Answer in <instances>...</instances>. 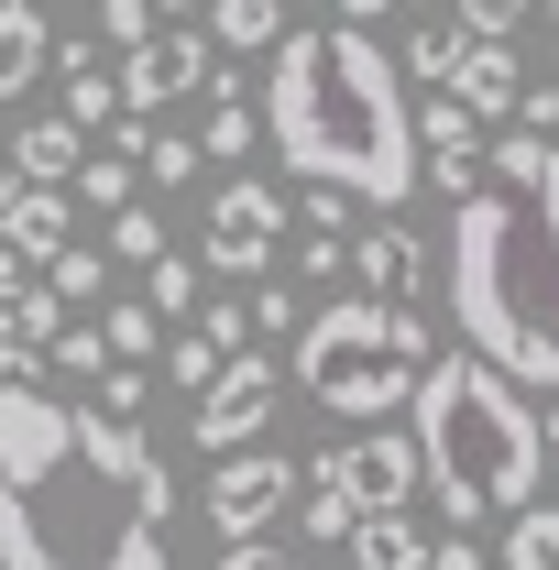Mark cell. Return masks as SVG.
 Instances as JSON below:
<instances>
[{
	"label": "cell",
	"instance_id": "6da1fadb",
	"mask_svg": "<svg viewBox=\"0 0 559 570\" xmlns=\"http://www.w3.org/2000/svg\"><path fill=\"white\" fill-rule=\"evenodd\" d=\"M0 570H176L165 450L45 384H0Z\"/></svg>",
	"mask_w": 559,
	"mask_h": 570
},
{
	"label": "cell",
	"instance_id": "7a4b0ae2",
	"mask_svg": "<svg viewBox=\"0 0 559 570\" xmlns=\"http://www.w3.org/2000/svg\"><path fill=\"white\" fill-rule=\"evenodd\" d=\"M264 142L307 187H341L351 209H373V219H395L428 187L406 56H384V33H351V22H296L275 45V67H264Z\"/></svg>",
	"mask_w": 559,
	"mask_h": 570
},
{
	"label": "cell",
	"instance_id": "3957f363",
	"mask_svg": "<svg viewBox=\"0 0 559 570\" xmlns=\"http://www.w3.org/2000/svg\"><path fill=\"white\" fill-rule=\"evenodd\" d=\"M493 187L450 209V330L516 395H559V142L504 132Z\"/></svg>",
	"mask_w": 559,
	"mask_h": 570
},
{
	"label": "cell",
	"instance_id": "277c9868",
	"mask_svg": "<svg viewBox=\"0 0 559 570\" xmlns=\"http://www.w3.org/2000/svg\"><path fill=\"white\" fill-rule=\"evenodd\" d=\"M406 439H418V472H428V504L461 515V527H516L538 515V483H549V439H538V406L472 362L461 341L428 362L418 406H406Z\"/></svg>",
	"mask_w": 559,
	"mask_h": 570
},
{
	"label": "cell",
	"instance_id": "5b68a950",
	"mask_svg": "<svg viewBox=\"0 0 559 570\" xmlns=\"http://www.w3.org/2000/svg\"><path fill=\"white\" fill-rule=\"evenodd\" d=\"M439 352H450V341H428V307L330 296V307H307V330H296V384H307V406L373 428V417H395V406H418V384H428Z\"/></svg>",
	"mask_w": 559,
	"mask_h": 570
},
{
	"label": "cell",
	"instance_id": "8992f818",
	"mask_svg": "<svg viewBox=\"0 0 559 570\" xmlns=\"http://www.w3.org/2000/svg\"><path fill=\"white\" fill-rule=\"evenodd\" d=\"M418 439L406 428H362V439H330L318 461H307V494H341L351 515H406L418 504Z\"/></svg>",
	"mask_w": 559,
	"mask_h": 570
},
{
	"label": "cell",
	"instance_id": "52a82bcc",
	"mask_svg": "<svg viewBox=\"0 0 559 570\" xmlns=\"http://www.w3.org/2000/svg\"><path fill=\"white\" fill-rule=\"evenodd\" d=\"M296 504H307V461H285V450H242V461H219V472H209L219 549H264L275 527H296Z\"/></svg>",
	"mask_w": 559,
	"mask_h": 570
},
{
	"label": "cell",
	"instance_id": "ba28073f",
	"mask_svg": "<svg viewBox=\"0 0 559 570\" xmlns=\"http://www.w3.org/2000/svg\"><path fill=\"white\" fill-rule=\"evenodd\" d=\"M285 230H296V209H285L275 187H264V176H231V187L209 198V242H198V253H209L231 285H275Z\"/></svg>",
	"mask_w": 559,
	"mask_h": 570
},
{
	"label": "cell",
	"instance_id": "9c48e42d",
	"mask_svg": "<svg viewBox=\"0 0 559 570\" xmlns=\"http://www.w3.org/2000/svg\"><path fill=\"white\" fill-rule=\"evenodd\" d=\"M121 121H154V110H165V99H198V88H231V77L209 67V22H187V11H165V33H154V45H143V56H121Z\"/></svg>",
	"mask_w": 559,
	"mask_h": 570
},
{
	"label": "cell",
	"instance_id": "30bf717a",
	"mask_svg": "<svg viewBox=\"0 0 559 570\" xmlns=\"http://www.w3.org/2000/svg\"><path fill=\"white\" fill-rule=\"evenodd\" d=\"M275 395H285V373H275L264 352H242V362L209 384V395L187 406V439H198L209 461H242V450H264V428H275Z\"/></svg>",
	"mask_w": 559,
	"mask_h": 570
},
{
	"label": "cell",
	"instance_id": "8fae6325",
	"mask_svg": "<svg viewBox=\"0 0 559 570\" xmlns=\"http://www.w3.org/2000/svg\"><path fill=\"white\" fill-rule=\"evenodd\" d=\"M351 296H373V307H428V242L406 219L351 230Z\"/></svg>",
	"mask_w": 559,
	"mask_h": 570
},
{
	"label": "cell",
	"instance_id": "7c38bea8",
	"mask_svg": "<svg viewBox=\"0 0 559 570\" xmlns=\"http://www.w3.org/2000/svg\"><path fill=\"white\" fill-rule=\"evenodd\" d=\"M11 176L67 198L77 176H88V132H77V121H22V132H11Z\"/></svg>",
	"mask_w": 559,
	"mask_h": 570
},
{
	"label": "cell",
	"instance_id": "4fadbf2b",
	"mask_svg": "<svg viewBox=\"0 0 559 570\" xmlns=\"http://www.w3.org/2000/svg\"><path fill=\"white\" fill-rule=\"evenodd\" d=\"M450 99H461L472 121H504V132H516V99H527V77H516V56H504V45H472V56L450 67Z\"/></svg>",
	"mask_w": 559,
	"mask_h": 570
},
{
	"label": "cell",
	"instance_id": "5bb4252c",
	"mask_svg": "<svg viewBox=\"0 0 559 570\" xmlns=\"http://www.w3.org/2000/svg\"><path fill=\"white\" fill-rule=\"evenodd\" d=\"M45 67H56V22H45L33 0H0V110H11Z\"/></svg>",
	"mask_w": 559,
	"mask_h": 570
},
{
	"label": "cell",
	"instance_id": "9a60e30c",
	"mask_svg": "<svg viewBox=\"0 0 559 570\" xmlns=\"http://www.w3.org/2000/svg\"><path fill=\"white\" fill-rule=\"evenodd\" d=\"M0 242H11L22 264H56V253H67V198H56V187H22V198L0 209Z\"/></svg>",
	"mask_w": 559,
	"mask_h": 570
},
{
	"label": "cell",
	"instance_id": "2e32d148",
	"mask_svg": "<svg viewBox=\"0 0 559 570\" xmlns=\"http://www.w3.org/2000/svg\"><path fill=\"white\" fill-rule=\"evenodd\" d=\"M428 549L439 538H428L418 515H362L351 527V570H428Z\"/></svg>",
	"mask_w": 559,
	"mask_h": 570
},
{
	"label": "cell",
	"instance_id": "e0dca14e",
	"mask_svg": "<svg viewBox=\"0 0 559 570\" xmlns=\"http://www.w3.org/2000/svg\"><path fill=\"white\" fill-rule=\"evenodd\" d=\"M285 33H296V22H285L275 0H219V11H209V45H231V56H264V67H275Z\"/></svg>",
	"mask_w": 559,
	"mask_h": 570
},
{
	"label": "cell",
	"instance_id": "ac0fdd59",
	"mask_svg": "<svg viewBox=\"0 0 559 570\" xmlns=\"http://www.w3.org/2000/svg\"><path fill=\"white\" fill-rule=\"evenodd\" d=\"M253 142H264V99L219 88V99H209V121H198V154H209V165H242Z\"/></svg>",
	"mask_w": 559,
	"mask_h": 570
},
{
	"label": "cell",
	"instance_id": "d6986e66",
	"mask_svg": "<svg viewBox=\"0 0 559 570\" xmlns=\"http://www.w3.org/2000/svg\"><path fill=\"white\" fill-rule=\"evenodd\" d=\"M472 56V22L461 11H439V22H418L406 33V77H428V88H450V67Z\"/></svg>",
	"mask_w": 559,
	"mask_h": 570
},
{
	"label": "cell",
	"instance_id": "ffe728a7",
	"mask_svg": "<svg viewBox=\"0 0 559 570\" xmlns=\"http://www.w3.org/2000/svg\"><path fill=\"white\" fill-rule=\"evenodd\" d=\"M99 341H110V362H121V373H143V362H165V318H154V307H110V318H99Z\"/></svg>",
	"mask_w": 559,
	"mask_h": 570
},
{
	"label": "cell",
	"instance_id": "44dd1931",
	"mask_svg": "<svg viewBox=\"0 0 559 570\" xmlns=\"http://www.w3.org/2000/svg\"><path fill=\"white\" fill-rule=\"evenodd\" d=\"M143 307H154L165 330H176V318H198V307H209V296H198V264H187V253H165V264L143 275Z\"/></svg>",
	"mask_w": 559,
	"mask_h": 570
},
{
	"label": "cell",
	"instance_id": "7402d4cb",
	"mask_svg": "<svg viewBox=\"0 0 559 570\" xmlns=\"http://www.w3.org/2000/svg\"><path fill=\"white\" fill-rule=\"evenodd\" d=\"M219 373H231V352H209V341H198V330H176V341H165V384H176V395H187V406H198V395H209Z\"/></svg>",
	"mask_w": 559,
	"mask_h": 570
},
{
	"label": "cell",
	"instance_id": "603a6c76",
	"mask_svg": "<svg viewBox=\"0 0 559 570\" xmlns=\"http://www.w3.org/2000/svg\"><path fill=\"white\" fill-rule=\"evenodd\" d=\"M493 570H559V504L516 515V527H504V560H493Z\"/></svg>",
	"mask_w": 559,
	"mask_h": 570
},
{
	"label": "cell",
	"instance_id": "cb8c5ba5",
	"mask_svg": "<svg viewBox=\"0 0 559 570\" xmlns=\"http://www.w3.org/2000/svg\"><path fill=\"white\" fill-rule=\"evenodd\" d=\"M45 373H67V384H110V341H99V318H77L67 341L45 352Z\"/></svg>",
	"mask_w": 559,
	"mask_h": 570
},
{
	"label": "cell",
	"instance_id": "d4e9b609",
	"mask_svg": "<svg viewBox=\"0 0 559 570\" xmlns=\"http://www.w3.org/2000/svg\"><path fill=\"white\" fill-rule=\"evenodd\" d=\"M45 285H56V307H88V296H99V285H110V264H99V253H88V242H67V253H56V264H45Z\"/></svg>",
	"mask_w": 559,
	"mask_h": 570
},
{
	"label": "cell",
	"instance_id": "484cf974",
	"mask_svg": "<svg viewBox=\"0 0 559 570\" xmlns=\"http://www.w3.org/2000/svg\"><path fill=\"white\" fill-rule=\"evenodd\" d=\"M351 219L362 209H351L341 187H296V242H351Z\"/></svg>",
	"mask_w": 559,
	"mask_h": 570
},
{
	"label": "cell",
	"instance_id": "4316f807",
	"mask_svg": "<svg viewBox=\"0 0 559 570\" xmlns=\"http://www.w3.org/2000/svg\"><path fill=\"white\" fill-rule=\"evenodd\" d=\"M154 33H165V22H154V11H143V0H110V11H99V22H88V45H110V56H143V45H154Z\"/></svg>",
	"mask_w": 559,
	"mask_h": 570
},
{
	"label": "cell",
	"instance_id": "83f0119b",
	"mask_svg": "<svg viewBox=\"0 0 559 570\" xmlns=\"http://www.w3.org/2000/svg\"><path fill=\"white\" fill-rule=\"evenodd\" d=\"M110 253H121V264H143V275H154V264H165L176 242H165V219H154V209H121V219H110Z\"/></svg>",
	"mask_w": 559,
	"mask_h": 570
},
{
	"label": "cell",
	"instance_id": "f1b7e54d",
	"mask_svg": "<svg viewBox=\"0 0 559 570\" xmlns=\"http://www.w3.org/2000/svg\"><path fill=\"white\" fill-rule=\"evenodd\" d=\"M351 527H362V515H351L341 494H307V504H296V538H307V549H351Z\"/></svg>",
	"mask_w": 559,
	"mask_h": 570
},
{
	"label": "cell",
	"instance_id": "f546056e",
	"mask_svg": "<svg viewBox=\"0 0 559 570\" xmlns=\"http://www.w3.org/2000/svg\"><path fill=\"white\" fill-rule=\"evenodd\" d=\"M77 198H88V209H133V165H121V154H88V176H77Z\"/></svg>",
	"mask_w": 559,
	"mask_h": 570
},
{
	"label": "cell",
	"instance_id": "4dcf8cb0",
	"mask_svg": "<svg viewBox=\"0 0 559 570\" xmlns=\"http://www.w3.org/2000/svg\"><path fill=\"white\" fill-rule=\"evenodd\" d=\"M198 165H209L198 142H187V132H165V121H154V154H143V176H154V187H187Z\"/></svg>",
	"mask_w": 559,
	"mask_h": 570
},
{
	"label": "cell",
	"instance_id": "1f68e13d",
	"mask_svg": "<svg viewBox=\"0 0 559 570\" xmlns=\"http://www.w3.org/2000/svg\"><path fill=\"white\" fill-rule=\"evenodd\" d=\"M253 330H275V341H296V330H307L296 285H253Z\"/></svg>",
	"mask_w": 559,
	"mask_h": 570
},
{
	"label": "cell",
	"instance_id": "d6a6232c",
	"mask_svg": "<svg viewBox=\"0 0 559 570\" xmlns=\"http://www.w3.org/2000/svg\"><path fill=\"white\" fill-rule=\"evenodd\" d=\"M143 406H154V373H121V362H110V384H99V417H121V428H133Z\"/></svg>",
	"mask_w": 559,
	"mask_h": 570
},
{
	"label": "cell",
	"instance_id": "836d02e7",
	"mask_svg": "<svg viewBox=\"0 0 559 570\" xmlns=\"http://www.w3.org/2000/svg\"><path fill=\"white\" fill-rule=\"evenodd\" d=\"M285 264H296V275H318V285H341V275H351V242H296Z\"/></svg>",
	"mask_w": 559,
	"mask_h": 570
},
{
	"label": "cell",
	"instance_id": "e575fe53",
	"mask_svg": "<svg viewBox=\"0 0 559 570\" xmlns=\"http://www.w3.org/2000/svg\"><path fill=\"white\" fill-rule=\"evenodd\" d=\"M219 570H318V560H307V549H275V538H264V549H219Z\"/></svg>",
	"mask_w": 559,
	"mask_h": 570
},
{
	"label": "cell",
	"instance_id": "d590c367",
	"mask_svg": "<svg viewBox=\"0 0 559 570\" xmlns=\"http://www.w3.org/2000/svg\"><path fill=\"white\" fill-rule=\"evenodd\" d=\"M428 570H483V549H472V538H439V549H428Z\"/></svg>",
	"mask_w": 559,
	"mask_h": 570
},
{
	"label": "cell",
	"instance_id": "8d00e7d4",
	"mask_svg": "<svg viewBox=\"0 0 559 570\" xmlns=\"http://www.w3.org/2000/svg\"><path fill=\"white\" fill-rule=\"evenodd\" d=\"M22 285H33V264H22V253L0 242V296H22Z\"/></svg>",
	"mask_w": 559,
	"mask_h": 570
},
{
	"label": "cell",
	"instance_id": "74e56055",
	"mask_svg": "<svg viewBox=\"0 0 559 570\" xmlns=\"http://www.w3.org/2000/svg\"><path fill=\"white\" fill-rule=\"evenodd\" d=\"M538 439H549V472H559V406H538Z\"/></svg>",
	"mask_w": 559,
	"mask_h": 570
},
{
	"label": "cell",
	"instance_id": "f35d334b",
	"mask_svg": "<svg viewBox=\"0 0 559 570\" xmlns=\"http://www.w3.org/2000/svg\"><path fill=\"white\" fill-rule=\"evenodd\" d=\"M0 165H11V121H0Z\"/></svg>",
	"mask_w": 559,
	"mask_h": 570
}]
</instances>
